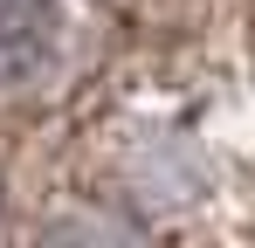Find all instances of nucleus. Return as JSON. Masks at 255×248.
I'll use <instances>...</instances> for the list:
<instances>
[{"label": "nucleus", "instance_id": "1", "mask_svg": "<svg viewBox=\"0 0 255 248\" xmlns=\"http://www.w3.org/2000/svg\"><path fill=\"white\" fill-rule=\"evenodd\" d=\"M55 48V7L48 0H0V83H35Z\"/></svg>", "mask_w": 255, "mask_h": 248}]
</instances>
